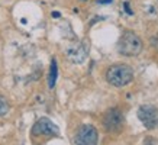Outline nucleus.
<instances>
[{
	"mask_svg": "<svg viewBox=\"0 0 158 145\" xmlns=\"http://www.w3.org/2000/svg\"><path fill=\"white\" fill-rule=\"evenodd\" d=\"M103 128L107 132H119L123 128V115L119 109H110L103 116Z\"/></svg>",
	"mask_w": 158,
	"mask_h": 145,
	"instance_id": "4",
	"label": "nucleus"
},
{
	"mask_svg": "<svg viewBox=\"0 0 158 145\" xmlns=\"http://www.w3.org/2000/svg\"><path fill=\"white\" fill-rule=\"evenodd\" d=\"M81 2H87V0H81Z\"/></svg>",
	"mask_w": 158,
	"mask_h": 145,
	"instance_id": "9",
	"label": "nucleus"
},
{
	"mask_svg": "<svg viewBox=\"0 0 158 145\" xmlns=\"http://www.w3.org/2000/svg\"><path fill=\"white\" fill-rule=\"evenodd\" d=\"M142 49V41L134 32H125L119 39L118 51L125 57H135Z\"/></svg>",
	"mask_w": 158,
	"mask_h": 145,
	"instance_id": "2",
	"label": "nucleus"
},
{
	"mask_svg": "<svg viewBox=\"0 0 158 145\" xmlns=\"http://www.w3.org/2000/svg\"><path fill=\"white\" fill-rule=\"evenodd\" d=\"M9 109H10V106H9V103H7V100L3 96H0V116L7 115Z\"/></svg>",
	"mask_w": 158,
	"mask_h": 145,
	"instance_id": "8",
	"label": "nucleus"
},
{
	"mask_svg": "<svg viewBox=\"0 0 158 145\" xmlns=\"http://www.w3.org/2000/svg\"><path fill=\"white\" fill-rule=\"evenodd\" d=\"M32 135H45V136H58L60 129L52 121H49L48 118H41L35 122L32 128Z\"/></svg>",
	"mask_w": 158,
	"mask_h": 145,
	"instance_id": "6",
	"label": "nucleus"
},
{
	"mask_svg": "<svg viewBox=\"0 0 158 145\" xmlns=\"http://www.w3.org/2000/svg\"><path fill=\"white\" fill-rule=\"evenodd\" d=\"M138 118L147 129L158 128V109L155 106H149V105L141 106L138 110Z\"/></svg>",
	"mask_w": 158,
	"mask_h": 145,
	"instance_id": "5",
	"label": "nucleus"
},
{
	"mask_svg": "<svg viewBox=\"0 0 158 145\" xmlns=\"http://www.w3.org/2000/svg\"><path fill=\"white\" fill-rule=\"evenodd\" d=\"M57 76H58V68H57V61L52 60L51 61V70H49V77H48V86L52 89L55 86L57 81Z\"/></svg>",
	"mask_w": 158,
	"mask_h": 145,
	"instance_id": "7",
	"label": "nucleus"
},
{
	"mask_svg": "<svg viewBox=\"0 0 158 145\" xmlns=\"http://www.w3.org/2000/svg\"><path fill=\"white\" fill-rule=\"evenodd\" d=\"M76 145H97L99 134L97 129L91 125H81L74 135Z\"/></svg>",
	"mask_w": 158,
	"mask_h": 145,
	"instance_id": "3",
	"label": "nucleus"
},
{
	"mask_svg": "<svg viewBox=\"0 0 158 145\" xmlns=\"http://www.w3.org/2000/svg\"><path fill=\"white\" fill-rule=\"evenodd\" d=\"M106 80L115 87H125L134 80V71L126 64H115L107 68Z\"/></svg>",
	"mask_w": 158,
	"mask_h": 145,
	"instance_id": "1",
	"label": "nucleus"
}]
</instances>
